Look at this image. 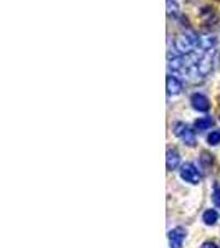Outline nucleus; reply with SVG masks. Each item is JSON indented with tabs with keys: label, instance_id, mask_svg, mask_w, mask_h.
Returning a JSON list of instances; mask_svg holds the SVG:
<instances>
[{
	"label": "nucleus",
	"instance_id": "nucleus-9",
	"mask_svg": "<svg viewBox=\"0 0 220 248\" xmlns=\"http://www.w3.org/2000/svg\"><path fill=\"white\" fill-rule=\"evenodd\" d=\"M212 124H214V119H212V118H201V119H197V121H195L194 126H195V129H197V131H205V129H209Z\"/></svg>",
	"mask_w": 220,
	"mask_h": 248
},
{
	"label": "nucleus",
	"instance_id": "nucleus-11",
	"mask_svg": "<svg viewBox=\"0 0 220 248\" xmlns=\"http://www.w3.org/2000/svg\"><path fill=\"white\" fill-rule=\"evenodd\" d=\"M207 141H209L210 146H217L220 142V131H214V133L209 134V138H207Z\"/></svg>",
	"mask_w": 220,
	"mask_h": 248
},
{
	"label": "nucleus",
	"instance_id": "nucleus-4",
	"mask_svg": "<svg viewBox=\"0 0 220 248\" xmlns=\"http://www.w3.org/2000/svg\"><path fill=\"white\" fill-rule=\"evenodd\" d=\"M186 240V230L182 227H175L169 232V245L171 248H182V243Z\"/></svg>",
	"mask_w": 220,
	"mask_h": 248
},
{
	"label": "nucleus",
	"instance_id": "nucleus-13",
	"mask_svg": "<svg viewBox=\"0 0 220 248\" xmlns=\"http://www.w3.org/2000/svg\"><path fill=\"white\" fill-rule=\"evenodd\" d=\"M167 14L169 15L177 14V3H175V0H167Z\"/></svg>",
	"mask_w": 220,
	"mask_h": 248
},
{
	"label": "nucleus",
	"instance_id": "nucleus-7",
	"mask_svg": "<svg viewBox=\"0 0 220 248\" xmlns=\"http://www.w3.org/2000/svg\"><path fill=\"white\" fill-rule=\"evenodd\" d=\"M167 169L169 170H174L179 167V164H181V155H179V153L175 149H167Z\"/></svg>",
	"mask_w": 220,
	"mask_h": 248
},
{
	"label": "nucleus",
	"instance_id": "nucleus-3",
	"mask_svg": "<svg viewBox=\"0 0 220 248\" xmlns=\"http://www.w3.org/2000/svg\"><path fill=\"white\" fill-rule=\"evenodd\" d=\"M181 177L186 182L192 184V186H197V184H201L202 181L201 172L197 170V167H195L194 164H184L181 169Z\"/></svg>",
	"mask_w": 220,
	"mask_h": 248
},
{
	"label": "nucleus",
	"instance_id": "nucleus-14",
	"mask_svg": "<svg viewBox=\"0 0 220 248\" xmlns=\"http://www.w3.org/2000/svg\"><path fill=\"white\" fill-rule=\"evenodd\" d=\"M202 248H219L217 245H215V243H212V242H205L202 245Z\"/></svg>",
	"mask_w": 220,
	"mask_h": 248
},
{
	"label": "nucleus",
	"instance_id": "nucleus-12",
	"mask_svg": "<svg viewBox=\"0 0 220 248\" xmlns=\"http://www.w3.org/2000/svg\"><path fill=\"white\" fill-rule=\"evenodd\" d=\"M212 201H214V205L220 209V187L219 186H215L214 192H212Z\"/></svg>",
	"mask_w": 220,
	"mask_h": 248
},
{
	"label": "nucleus",
	"instance_id": "nucleus-2",
	"mask_svg": "<svg viewBox=\"0 0 220 248\" xmlns=\"http://www.w3.org/2000/svg\"><path fill=\"white\" fill-rule=\"evenodd\" d=\"M174 134L177 136L184 144H187V146H190V147L195 146V134L186 123H175L174 124Z\"/></svg>",
	"mask_w": 220,
	"mask_h": 248
},
{
	"label": "nucleus",
	"instance_id": "nucleus-1",
	"mask_svg": "<svg viewBox=\"0 0 220 248\" xmlns=\"http://www.w3.org/2000/svg\"><path fill=\"white\" fill-rule=\"evenodd\" d=\"M201 40L202 37H199L195 31H182L175 38L174 46L181 55H190L194 51L201 50Z\"/></svg>",
	"mask_w": 220,
	"mask_h": 248
},
{
	"label": "nucleus",
	"instance_id": "nucleus-5",
	"mask_svg": "<svg viewBox=\"0 0 220 248\" xmlns=\"http://www.w3.org/2000/svg\"><path fill=\"white\" fill-rule=\"evenodd\" d=\"M190 103H192V108H194L195 111H201V113H205V111H209V108H210L209 99H207L205 96L201 94V93L192 94L190 96Z\"/></svg>",
	"mask_w": 220,
	"mask_h": 248
},
{
	"label": "nucleus",
	"instance_id": "nucleus-6",
	"mask_svg": "<svg viewBox=\"0 0 220 248\" xmlns=\"http://www.w3.org/2000/svg\"><path fill=\"white\" fill-rule=\"evenodd\" d=\"M201 18L207 27H214L217 23V15H215L214 9H210V7H204L201 10Z\"/></svg>",
	"mask_w": 220,
	"mask_h": 248
},
{
	"label": "nucleus",
	"instance_id": "nucleus-10",
	"mask_svg": "<svg viewBox=\"0 0 220 248\" xmlns=\"http://www.w3.org/2000/svg\"><path fill=\"white\" fill-rule=\"evenodd\" d=\"M219 215L215 210H207L205 214H204V222L207 223V225H214L215 222H217Z\"/></svg>",
	"mask_w": 220,
	"mask_h": 248
},
{
	"label": "nucleus",
	"instance_id": "nucleus-8",
	"mask_svg": "<svg viewBox=\"0 0 220 248\" xmlns=\"http://www.w3.org/2000/svg\"><path fill=\"white\" fill-rule=\"evenodd\" d=\"M182 91V83L177 78L169 75L167 77V93L169 94H179Z\"/></svg>",
	"mask_w": 220,
	"mask_h": 248
}]
</instances>
